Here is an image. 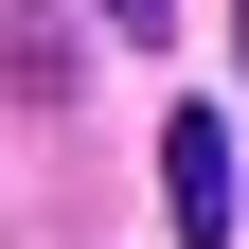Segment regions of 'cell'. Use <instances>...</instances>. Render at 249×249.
Here are the masks:
<instances>
[{"mask_svg":"<svg viewBox=\"0 0 249 249\" xmlns=\"http://www.w3.org/2000/svg\"><path fill=\"white\" fill-rule=\"evenodd\" d=\"M160 213H178V231H231V124H178V142H160Z\"/></svg>","mask_w":249,"mask_h":249,"instance_id":"6da1fadb","label":"cell"},{"mask_svg":"<svg viewBox=\"0 0 249 249\" xmlns=\"http://www.w3.org/2000/svg\"><path fill=\"white\" fill-rule=\"evenodd\" d=\"M231 36H249V0H231Z\"/></svg>","mask_w":249,"mask_h":249,"instance_id":"7a4b0ae2","label":"cell"}]
</instances>
